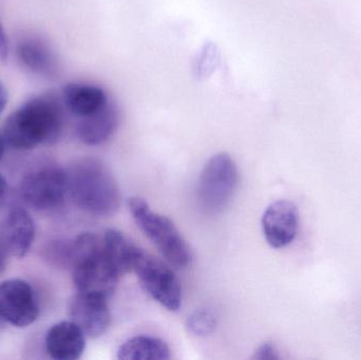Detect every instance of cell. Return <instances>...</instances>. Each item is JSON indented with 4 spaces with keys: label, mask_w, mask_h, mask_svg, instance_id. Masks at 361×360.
<instances>
[{
    "label": "cell",
    "mask_w": 361,
    "mask_h": 360,
    "mask_svg": "<svg viewBox=\"0 0 361 360\" xmlns=\"http://www.w3.org/2000/svg\"><path fill=\"white\" fill-rule=\"evenodd\" d=\"M128 209L137 228L154 243L163 257L176 268H186L192 261L188 243L177 226L165 216L152 211L140 197L128 200Z\"/></svg>",
    "instance_id": "obj_4"
},
{
    "label": "cell",
    "mask_w": 361,
    "mask_h": 360,
    "mask_svg": "<svg viewBox=\"0 0 361 360\" xmlns=\"http://www.w3.org/2000/svg\"><path fill=\"white\" fill-rule=\"evenodd\" d=\"M68 192V173L59 166H46L23 178L21 198L36 211H50L63 203Z\"/></svg>",
    "instance_id": "obj_7"
},
{
    "label": "cell",
    "mask_w": 361,
    "mask_h": 360,
    "mask_svg": "<svg viewBox=\"0 0 361 360\" xmlns=\"http://www.w3.org/2000/svg\"><path fill=\"white\" fill-rule=\"evenodd\" d=\"M6 104H8V91L0 80V114L6 109Z\"/></svg>",
    "instance_id": "obj_22"
},
{
    "label": "cell",
    "mask_w": 361,
    "mask_h": 360,
    "mask_svg": "<svg viewBox=\"0 0 361 360\" xmlns=\"http://www.w3.org/2000/svg\"><path fill=\"white\" fill-rule=\"evenodd\" d=\"M71 268L78 293L109 298L118 287L121 275L106 254L103 239L91 232L74 239Z\"/></svg>",
    "instance_id": "obj_3"
},
{
    "label": "cell",
    "mask_w": 361,
    "mask_h": 360,
    "mask_svg": "<svg viewBox=\"0 0 361 360\" xmlns=\"http://www.w3.org/2000/svg\"><path fill=\"white\" fill-rule=\"evenodd\" d=\"M254 359L258 360H274L279 359L277 350H276L275 346L271 345V342H265V344L261 345L256 352H255Z\"/></svg>",
    "instance_id": "obj_20"
},
{
    "label": "cell",
    "mask_w": 361,
    "mask_h": 360,
    "mask_svg": "<svg viewBox=\"0 0 361 360\" xmlns=\"http://www.w3.org/2000/svg\"><path fill=\"white\" fill-rule=\"evenodd\" d=\"M35 238V223L25 209H11L0 220V247L11 257L23 258Z\"/></svg>",
    "instance_id": "obj_11"
},
{
    "label": "cell",
    "mask_w": 361,
    "mask_h": 360,
    "mask_svg": "<svg viewBox=\"0 0 361 360\" xmlns=\"http://www.w3.org/2000/svg\"><path fill=\"white\" fill-rule=\"evenodd\" d=\"M171 357V349L164 340L148 335L129 338L118 351L121 360H166Z\"/></svg>",
    "instance_id": "obj_15"
},
{
    "label": "cell",
    "mask_w": 361,
    "mask_h": 360,
    "mask_svg": "<svg viewBox=\"0 0 361 360\" xmlns=\"http://www.w3.org/2000/svg\"><path fill=\"white\" fill-rule=\"evenodd\" d=\"M48 256L51 261L61 268L72 266L73 259V241L59 240L49 247Z\"/></svg>",
    "instance_id": "obj_19"
},
{
    "label": "cell",
    "mask_w": 361,
    "mask_h": 360,
    "mask_svg": "<svg viewBox=\"0 0 361 360\" xmlns=\"http://www.w3.org/2000/svg\"><path fill=\"white\" fill-rule=\"evenodd\" d=\"M261 224L265 240L271 247L282 249L288 247L298 232V209L290 201H276L265 209Z\"/></svg>",
    "instance_id": "obj_9"
},
{
    "label": "cell",
    "mask_w": 361,
    "mask_h": 360,
    "mask_svg": "<svg viewBox=\"0 0 361 360\" xmlns=\"http://www.w3.org/2000/svg\"><path fill=\"white\" fill-rule=\"evenodd\" d=\"M63 110L55 95L32 97L15 110L4 124V135L11 147L31 150L52 145L61 139Z\"/></svg>",
    "instance_id": "obj_1"
},
{
    "label": "cell",
    "mask_w": 361,
    "mask_h": 360,
    "mask_svg": "<svg viewBox=\"0 0 361 360\" xmlns=\"http://www.w3.org/2000/svg\"><path fill=\"white\" fill-rule=\"evenodd\" d=\"M68 173V192L76 206L90 215L110 217L122 204V192L112 171L99 159L78 161Z\"/></svg>",
    "instance_id": "obj_2"
},
{
    "label": "cell",
    "mask_w": 361,
    "mask_h": 360,
    "mask_svg": "<svg viewBox=\"0 0 361 360\" xmlns=\"http://www.w3.org/2000/svg\"><path fill=\"white\" fill-rule=\"evenodd\" d=\"M6 139H4V135L0 132V161L4 158V150H6Z\"/></svg>",
    "instance_id": "obj_25"
},
{
    "label": "cell",
    "mask_w": 361,
    "mask_h": 360,
    "mask_svg": "<svg viewBox=\"0 0 361 360\" xmlns=\"http://www.w3.org/2000/svg\"><path fill=\"white\" fill-rule=\"evenodd\" d=\"M120 123V109L116 104L109 101L99 111L80 118L76 133L78 139L86 145H101L116 132Z\"/></svg>",
    "instance_id": "obj_13"
},
{
    "label": "cell",
    "mask_w": 361,
    "mask_h": 360,
    "mask_svg": "<svg viewBox=\"0 0 361 360\" xmlns=\"http://www.w3.org/2000/svg\"><path fill=\"white\" fill-rule=\"evenodd\" d=\"M239 185V170L228 154L221 152L206 163L197 183V199L208 213L224 211Z\"/></svg>",
    "instance_id": "obj_5"
},
{
    "label": "cell",
    "mask_w": 361,
    "mask_h": 360,
    "mask_svg": "<svg viewBox=\"0 0 361 360\" xmlns=\"http://www.w3.org/2000/svg\"><path fill=\"white\" fill-rule=\"evenodd\" d=\"M39 316V306L30 283L10 279L0 285V318L15 328H27Z\"/></svg>",
    "instance_id": "obj_8"
},
{
    "label": "cell",
    "mask_w": 361,
    "mask_h": 360,
    "mask_svg": "<svg viewBox=\"0 0 361 360\" xmlns=\"http://www.w3.org/2000/svg\"><path fill=\"white\" fill-rule=\"evenodd\" d=\"M6 182L4 180V178L0 175V201H2V199L6 196Z\"/></svg>",
    "instance_id": "obj_24"
},
{
    "label": "cell",
    "mask_w": 361,
    "mask_h": 360,
    "mask_svg": "<svg viewBox=\"0 0 361 360\" xmlns=\"http://www.w3.org/2000/svg\"><path fill=\"white\" fill-rule=\"evenodd\" d=\"M8 55V44L6 39V32L2 27L1 23H0V59L2 61H6Z\"/></svg>",
    "instance_id": "obj_21"
},
{
    "label": "cell",
    "mask_w": 361,
    "mask_h": 360,
    "mask_svg": "<svg viewBox=\"0 0 361 360\" xmlns=\"http://www.w3.org/2000/svg\"><path fill=\"white\" fill-rule=\"evenodd\" d=\"M143 289L171 312H178L182 306V289L175 272L164 262L140 247H135L131 261Z\"/></svg>",
    "instance_id": "obj_6"
},
{
    "label": "cell",
    "mask_w": 361,
    "mask_h": 360,
    "mask_svg": "<svg viewBox=\"0 0 361 360\" xmlns=\"http://www.w3.org/2000/svg\"><path fill=\"white\" fill-rule=\"evenodd\" d=\"M63 101L78 118L91 116L107 105L108 95L102 87L85 82H69L63 87Z\"/></svg>",
    "instance_id": "obj_14"
},
{
    "label": "cell",
    "mask_w": 361,
    "mask_h": 360,
    "mask_svg": "<svg viewBox=\"0 0 361 360\" xmlns=\"http://www.w3.org/2000/svg\"><path fill=\"white\" fill-rule=\"evenodd\" d=\"M17 56L27 69L34 73L51 74L56 70V59L47 44L34 38L21 42L17 46Z\"/></svg>",
    "instance_id": "obj_16"
},
{
    "label": "cell",
    "mask_w": 361,
    "mask_h": 360,
    "mask_svg": "<svg viewBox=\"0 0 361 360\" xmlns=\"http://www.w3.org/2000/svg\"><path fill=\"white\" fill-rule=\"evenodd\" d=\"M108 298L93 294L78 293L69 304V316L90 338H97L106 333L110 323L111 313Z\"/></svg>",
    "instance_id": "obj_10"
},
{
    "label": "cell",
    "mask_w": 361,
    "mask_h": 360,
    "mask_svg": "<svg viewBox=\"0 0 361 360\" xmlns=\"http://www.w3.org/2000/svg\"><path fill=\"white\" fill-rule=\"evenodd\" d=\"M86 349V335L73 321H61L46 336V350L51 359L76 360Z\"/></svg>",
    "instance_id": "obj_12"
},
{
    "label": "cell",
    "mask_w": 361,
    "mask_h": 360,
    "mask_svg": "<svg viewBox=\"0 0 361 360\" xmlns=\"http://www.w3.org/2000/svg\"><path fill=\"white\" fill-rule=\"evenodd\" d=\"M6 259H8V255H6V252L2 249V247H0V274L6 270Z\"/></svg>",
    "instance_id": "obj_23"
},
{
    "label": "cell",
    "mask_w": 361,
    "mask_h": 360,
    "mask_svg": "<svg viewBox=\"0 0 361 360\" xmlns=\"http://www.w3.org/2000/svg\"><path fill=\"white\" fill-rule=\"evenodd\" d=\"M104 247L118 274L131 272V261L137 245L131 243L122 232L116 230H107L104 235Z\"/></svg>",
    "instance_id": "obj_17"
},
{
    "label": "cell",
    "mask_w": 361,
    "mask_h": 360,
    "mask_svg": "<svg viewBox=\"0 0 361 360\" xmlns=\"http://www.w3.org/2000/svg\"><path fill=\"white\" fill-rule=\"evenodd\" d=\"M216 323L218 321L212 311L200 309L188 316L186 327L193 335L204 337V336L214 333Z\"/></svg>",
    "instance_id": "obj_18"
}]
</instances>
